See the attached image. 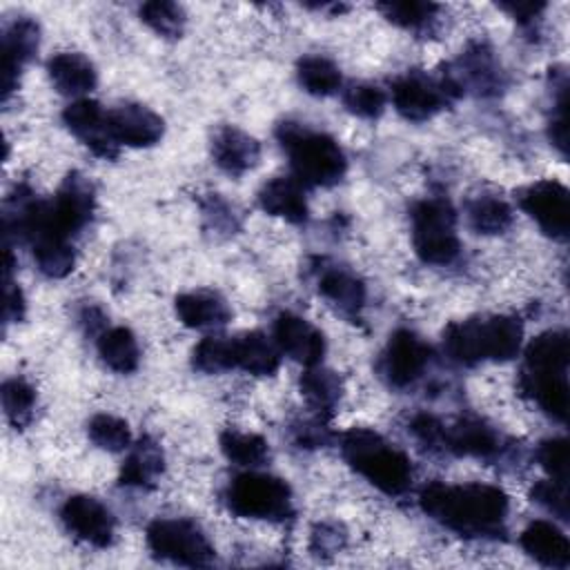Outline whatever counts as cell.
Returning a JSON list of instances; mask_svg holds the SVG:
<instances>
[{
  "label": "cell",
  "mask_w": 570,
  "mask_h": 570,
  "mask_svg": "<svg viewBox=\"0 0 570 570\" xmlns=\"http://www.w3.org/2000/svg\"><path fill=\"white\" fill-rule=\"evenodd\" d=\"M419 501L428 517L461 534H494L508 514L505 492L485 483H430Z\"/></svg>",
  "instance_id": "cell-1"
},
{
  "label": "cell",
  "mask_w": 570,
  "mask_h": 570,
  "mask_svg": "<svg viewBox=\"0 0 570 570\" xmlns=\"http://www.w3.org/2000/svg\"><path fill=\"white\" fill-rule=\"evenodd\" d=\"M568 336L546 332L525 350L523 385L537 403L554 419L568 416Z\"/></svg>",
  "instance_id": "cell-2"
},
{
  "label": "cell",
  "mask_w": 570,
  "mask_h": 570,
  "mask_svg": "<svg viewBox=\"0 0 570 570\" xmlns=\"http://www.w3.org/2000/svg\"><path fill=\"white\" fill-rule=\"evenodd\" d=\"M523 341V327L512 316L470 318L454 323L443 334L445 352L452 361L474 365L479 361H508L517 356Z\"/></svg>",
  "instance_id": "cell-3"
},
{
  "label": "cell",
  "mask_w": 570,
  "mask_h": 570,
  "mask_svg": "<svg viewBox=\"0 0 570 570\" xmlns=\"http://www.w3.org/2000/svg\"><path fill=\"white\" fill-rule=\"evenodd\" d=\"M345 461L385 494H403L412 483V463L405 452L390 445L381 434L354 428L341 443Z\"/></svg>",
  "instance_id": "cell-4"
},
{
  "label": "cell",
  "mask_w": 570,
  "mask_h": 570,
  "mask_svg": "<svg viewBox=\"0 0 570 570\" xmlns=\"http://www.w3.org/2000/svg\"><path fill=\"white\" fill-rule=\"evenodd\" d=\"M278 140L289 156V165L298 183L327 187L343 178L345 154L338 142L321 131H312L296 122H283L278 127Z\"/></svg>",
  "instance_id": "cell-5"
},
{
  "label": "cell",
  "mask_w": 570,
  "mask_h": 570,
  "mask_svg": "<svg viewBox=\"0 0 570 570\" xmlns=\"http://www.w3.org/2000/svg\"><path fill=\"white\" fill-rule=\"evenodd\" d=\"M412 243L421 261L432 265L452 263L459 254L456 216L448 200L428 198L412 209Z\"/></svg>",
  "instance_id": "cell-6"
},
{
  "label": "cell",
  "mask_w": 570,
  "mask_h": 570,
  "mask_svg": "<svg viewBox=\"0 0 570 570\" xmlns=\"http://www.w3.org/2000/svg\"><path fill=\"white\" fill-rule=\"evenodd\" d=\"M227 505L238 517L281 521L292 514V494L278 476L245 472L227 488Z\"/></svg>",
  "instance_id": "cell-7"
},
{
  "label": "cell",
  "mask_w": 570,
  "mask_h": 570,
  "mask_svg": "<svg viewBox=\"0 0 570 570\" xmlns=\"http://www.w3.org/2000/svg\"><path fill=\"white\" fill-rule=\"evenodd\" d=\"M147 546L156 557L180 566H207L214 559L212 543L187 519H156L147 528Z\"/></svg>",
  "instance_id": "cell-8"
},
{
  "label": "cell",
  "mask_w": 570,
  "mask_h": 570,
  "mask_svg": "<svg viewBox=\"0 0 570 570\" xmlns=\"http://www.w3.org/2000/svg\"><path fill=\"white\" fill-rule=\"evenodd\" d=\"M459 85L452 80L445 82H434L425 78L423 73H405L394 80L392 85V102L396 111L414 122L432 118L439 109L448 105V100L459 94Z\"/></svg>",
  "instance_id": "cell-9"
},
{
  "label": "cell",
  "mask_w": 570,
  "mask_h": 570,
  "mask_svg": "<svg viewBox=\"0 0 570 570\" xmlns=\"http://www.w3.org/2000/svg\"><path fill=\"white\" fill-rule=\"evenodd\" d=\"M519 203L523 212L537 220V225L552 238H566L570 225V196L557 180H539L528 185Z\"/></svg>",
  "instance_id": "cell-10"
},
{
  "label": "cell",
  "mask_w": 570,
  "mask_h": 570,
  "mask_svg": "<svg viewBox=\"0 0 570 570\" xmlns=\"http://www.w3.org/2000/svg\"><path fill=\"white\" fill-rule=\"evenodd\" d=\"M60 517L71 534L78 539L105 548L114 539V517L111 512L94 497L76 494L69 497L60 510Z\"/></svg>",
  "instance_id": "cell-11"
},
{
  "label": "cell",
  "mask_w": 570,
  "mask_h": 570,
  "mask_svg": "<svg viewBox=\"0 0 570 570\" xmlns=\"http://www.w3.org/2000/svg\"><path fill=\"white\" fill-rule=\"evenodd\" d=\"M107 129L116 145L129 147H149L156 145L163 136V118L151 109L125 102L107 111Z\"/></svg>",
  "instance_id": "cell-12"
},
{
  "label": "cell",
  "mask_w": 570,
  "mask_h": 570,
  "mask_svg": "<svg viewBox=\"0 0 570 570\" xmlns=\"http://www.w3.org/2000/svg\"><path fill=\"white\" fill-rule=\"evenodd\" d=\"M274 343L276 347L287 354L289 358L314 367L321 363L323 352H325V338L323 334L307 323L305 318L296 314H281L274 323Z\"/></svg>",
  "instance_id": "cell-13"
},
{
  "label": "cell",
  "mask_w": 570,
  "mask_h": 570,
  "mask_svg": "<svg viewBox=\"0 0 570 570\" xmlns=\"http://www.w3.org/2000/svg\"><path fill=\"white\" fill-rule=\"evenodd\" d=\"M430 361V347L410 330H399L390 336L385 350V374L392 385L405 387L414 383Z\"/></svg>",
  "instance_id": "cell-14"
},
{
  "label": "cell",
  "mask_w": 570,
  "mask_h": 570,
  "mask_svg": "<svg viewBox=\"0 0 570 570\" xmlns=\"http://www.w3.org/2000/svg\"><path fill=\"white\" fill-rule=\"evenodd\" d=\"M65 125L98 156H116V142L107 129V111L96 100L78 98L62 111Z\"/></svg>",
  "instance_id": "cell-15"
},
{
  "label": "cell",
  "mask_w": 570,
  "mask_h": 570,
  "mask_svg": "<svg viewBox=\"0 0 570 570\" xmlns=\"http://www.w3.org/2000/svg\"><path fill=\"white\" fill-rule=\"evenodd\" d=\"M212 156L223 171L232 176H240L258 163L261 145L256 142V138H252L243 129L223 127L216 131L212 140Z\"/></svg>",
  "instance_id": "cell-16"
},
{
  "label": "cell",
  "mask_w": 570,
  "mask_h": 570,
  "mask_svg": "<svg viewBox=\"0 0 570 570\" xmlns=\"http://www.w3.org/2000/svg\"><path fill=\"white\" fill-rule=\"evenodd\" d=\"M38 24L33 20L20 18L11 22L2 33V87L9 94L16 85L20 67L36 53L38 49Z\"/></svg>",
  "instance_id": "cell-17"
},
{
  "label": "cell",
  "mask_w": 570,
  "mask_h": 570,
  "mask_svg": "<svg viewBox=\"0 0 570 570\" xmlns=\"http://www.w3.org/2000/svg\"><path fill=\"white\" fill-rule=\"evenodd\" d=\"M523 550L548 568H568L570 543L566 534L550 521H532L521 532Z\"/></svg>",
  "instance_id": "cell-18"
},
{
  "label": "cell",
  "mask_w": 570,
  "mask_h": 570,
  "mask_svg": "<svg viewBox=\"0 0 570 570\" xmlns=\"http://www.w3.org/2000/svg\"><path fill=\"white\" fill-rule=\"evenodd\" d=\"M49 78L60 94L82 96L96 87L94 65L76 51H60L47 62Z\"/></svg>",
  "instance_id": "cell-19"
},
{
  "label": "cell",
  "mask_w": 570,
  "mask_h": 570,
  "mask_svg": "<svg viewBox=\"0 0 570 570\" xmlns=\"http://www.w3.org/2000/svg\"><path fill=\"white\" fill-rule=\"evenodd\" d=\"M258 205L263 212L285 218L287 223L307 220V203L296 178H272L258 191Z\"/></svg>",
  "instance_id": "cell-20"
},
{
  "label": "cell",
  "mask_w": 570,
  "mask_h": 570,
  "mask_svg": "<svg viewBox=\"0 0 570 570\" xmlns=\"http://www.w3.org/2000/svg\"><path fill=\"white\" fill-rule=\"evenodd\" d=\"M178 318L194 330L220 327L229 321L227 303L214 292H187L176 298Z\"/></svg>",
  "instance_id": "cell-21"
},
{
  "label": "cell",
  "mask_w": 570,
  "mask_h": 570,
  "mask_svg": "<svg viewBox=\"0 0 570 570\" xmlns=\"http://www.w3.org/2000/svg\"><path fill=\"white\" fill-rule=\"evenodd\" d=\"M234 367H240L254 376H267L278 370L281 350L261 332H247L232 338Z\"/></svg>",
  "instance_id": "cell-22"
},
{
  "label": "cell",
  "mask_w": 570,
  "mask_h": 570,
  "mask_svg": "<svg viewBox=\"0 0 570 570\" xmlns=\"http://www.w3.org/2000/svg\"><path fill=\"white\" fill-rule=\"evenodd\" d=\"M443 443L454 454L465 456H488L497 450L494 432L481 421L463 419L454 423L450 430L443 428Z\"/></svg>",
  "instance_id": "cell-23"
},
{
  "label": "cell",
  "mask_w": 570,
  "mask_h": 570,
  "mask_svg": "<svg viewBox=\"0 0 570 570\" xmlns=\"http://www.w3.org/2000/svg\"><path fill=\"white\" fill-rule=\"evenodd\" d=\"M98 354L107 367L120 374H129L138 367L140 350L136 336L127 327H111L98 338Z\"/></svg>",
  "instance_id": "cell-24"
},
{
  "label": "cell",
  "mask_w": 570,
  "mask_h": 570,
  "mask_svg": "<svg viewBox=\"0 0 570 570\" xmlns=\"http://www.w3.org/2000/svg\"><path fill=\"white\" fill-rule=\"evenodd\" d=\"M318 292L343 314H356L365 303L363 283L345 269H327L321 276Z\"/></svg>",
  "instance_id": "cell-25"
},
{
  "label": "cell",
  "mask_w": 570,
  "mask_h": 570,
  "mask_svg": "<svg viewBox=\"0 0 570 570\" xmlns=\"http://www.w3.org/2000/svg\"><path fill=\"white\" fill-rule=\"evenodd\" d=\"M163 472V452L151 439L134 445L120 470L122 485H149Z\"/></svg>",
  "instance_id": "cell-26"
},
{
  "label": "cell",
  "mask_w": 570,
  "mask_h": 570,
  "mask_svg": "<svg viewBox=\"0 0 570 570\" xmlns=\"http://www.w3.org/2000/svg\"><path fill=\"white\" fill-rule=\"evenodd\" d=\"M220 450L232 463L243 468H258L269 459L267 441L252 432H236V430L223 432Z\"/></svg>",
  "instance_id": "cell-27"
},
{
  "label": "cell",
  "mask_w": 570,
  "mask_h": 570,
  "mask_svg": "<svg viewBox=\"0 0 570 570\" xmlns=\"http://www.w3.org/2000/svg\"><path fill=\"white\" fill-rule=\"evenodd\" d=\"M301 87L314 96H330L341 87L338 67L323 56H305L296 65Z\"/></svg>",
  "instance_id": "cell-28"
},
{
  "label": "cell",
  "mask_w": 570,
  "mask_h": 570,
  "mask_svg": "<svg viewBox=\"0 0 570 570\" xmlns=\"http://www.w3.org/2000/svg\"><path fill=\"white\" fill-rule=\"evenodd\" d=\"M468 220L479 234H501L512 223V209L497 196H479L468 205Z\"/></svg>",
  "instance_id": "cell-29"
},
{
  "label": "cell",
  "mask_w": 570,
  "mask_h": 570,
  "mask_svg": "<svg viewBox=\"0 0 570 570\" xmlns=\"http://www.w3.org/2000/svg\"><path fill=\"white\" fill-rule=\"evenodd\" d=\"M33 261L42 274L62 278L73 269V249L65 238L45 236L33 240Z\"/></svg>",
  "instance_id": "cell-30"
},
{
  "label": "cell",
  "mask_w": 570,
  "mask_h": 570,
  "mask_svg": "<svg viewBox=\"0 0 570 570\" xmlns=\"http://www.w3.org/2000/svg\"><path fill=\"white\" fill-rule=\"evenodd\" d=\"M301 390L312 407L330 412L341 399V381L334 372L312 367L301 376Z\"/></svg>",
  "instance_id": "cell-31"
},
{
  "label": "cell",
  "mask_w": 570,
  "mask_h": 570,
  "mask_svg": "<svg viewBox=\"0 0 570 570\" xmlns=\"http://www.w3.org/2000/svg\"><path fill=\"white\" fill-rule=\"evenodd\" d=\"M87 432H89V439L98 448L109 450V452H120V450L129 448V443H131V432H129L127 421H122L114 414H96L89 421Z\"/></svg>",
  "instance_id": "cell-32"
},
{
  "label": "cell",
  "mask_w": 570,
  "mask_h": 570,
  "mask_svg": "<svg viewBox=\"0 0 570 570\" xmlns=\"http://www.w3.org/2000/svg\"><path fill=\"white\" fill-rule=\"evenodd\" d=\"M140 18L145 24H149L156 33L165 38H178L183 33L185 13L176 2H145L140 7Z\"/></svg>",
  "instance_id": "cell-33"
},
{
  "label": "cell",
  "mask_w": 570,
  "mask_h": 570,
  "mask_svg": "<svg viewBox=\"0 0 570 570\" xmlns=\"http://www.w3.org/2000/svg\"><path fill=\"white\" fill-rule=\"evenodd\" d=\"M194 365L207 374L234 367L232 338H220V336L203 338L194 350Z\"/></svg>",
  "instance_id": "cell-34"
},
{
  "label": "cell",
  "mask_w": 570,
  "mask_h": 570,
  "mask_svg": "<svg viewBox=\"0 0 570 570\" xmlns=\"http://www.w3.org/2000/svg\"><path fill=\"white\" fill-rule=\"evenodd\" d=\"M36 392L22 379H9L2 383V407L13 425H22L33 410Z\"/></svg>",
  "instance_id": "cell-35"
},
{
  "label": "cell",
  "mask_w": 570,
  "mask_h": 570,
  "mask_svg": "<svg viewBox=\"0 0 570 570\" xmlns=\"http://www.w3.org/2000/svg\"><path fill=\"white\" fill-rule=\"evenodd\" d=\"M379 9L385 13V18L399 27L405 29H421L425 27L432 16L436 13V4L432 2H381Z\"/></svg>",
  "instance_id": "cell-36"
},
{
  "label": "cell",
  "mask_w": 570,
  "mask_h": 570,
  "mask_svg": "<svg viewBox=\"0 0 570 570\" xmlns=\"http://www.w3.org/2000/svg\"><path fill=\"white\" fill-rule=\"evenodd\" d=\"M385 94L376 85L358 82L343 94L345 107L358 118H379L385 109Z\"/></svg>",
  "instance_id": "cell-37"
},
{
  "label": "cell",
  "mask_w": 570,
  "mask_h": 570,
  "mask_svg": "<svg viewBox=\"0 0 570 570\" xmlns=\"http://www.w3.org/2000/svg\"><path fill=\"white\" fill-rule=\"evenodd\" d=\"M539 463L554 481L566 483V479H568V443H566V439L543 441L539 448Z\"/></svg>",
  "instance_id": "cell-38"
},
{
  "label": "cell",
  "mask_w": 570,
  "mask_h": 570,
  "mask_svg": "<svg viewBox=\"0 0 570 570\" xmlns=\"http://www.w3.org/2000/svg\"><path fill=\"white\" fill-rule=\"evenodd\" d=\"M532 499L541 505H546L550 512L559 514L561 519H568V497H566V483H559L554 479L541 481L532 490Z\"/></svg>",
  "instance_id": "cell-39"
},
{
  "label": "cell",
  "mask_w": 570,
  "mask_h": 570,
  "mask_svg": "<svg viewBox=\"0 0 570 570\" xmlns=\"http://www.w3.org/2000/svg\"><path fill=\"white\" fill-rule=\"evenodd\" d=\"M501 7H503L505 11H510L514 18H519L521 22L532 20V18L543 9L541 2H503Z\"/></svg>",
  "instance_id": "cell-40"
},
{
  "label": "cell",
  "mask_w": 570,
  "mask_h": 570,
  "mask_svg": "<svg viewBox=\"0 0 570 570\" xmlns=\"http://www.w3.org/2000/svg\"><path fill=\"white\" fill-rule=\"evenodd\" d=\"M22 294L20 289H13L11 283L7 281V294H4V318L11 321V318H20L22 314Z\"/></svg>",
  "instance_id": "cell-41"
}]
</instances>
